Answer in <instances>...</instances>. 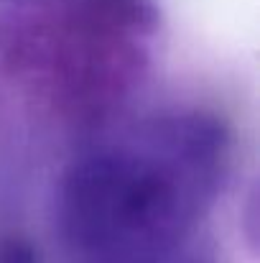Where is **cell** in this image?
<instances>
[{"mask_svg":"<svg viewBox=\"0 0 260 263\" xmlns=\"http://www.w3.org/2000/svg\"><path fill=\"white\" fill-rule=\"evenodd\" d=\"M232 166L227 120L202 105L146 115L74 156L54 217L72 263H219L212 210Z\"/></svg>","mask_w":260,"mask_h":263,"instance_id":"1","label":"cell"},{"mask_svg":"<svg viewBox=\"0 0 260 263\" xmlns=\"http://www.w3.org/2000/svg\"><path fill=\"white\" fill-rule=\"evenodd\" d=\"M0 263H41V258L28 238L8 233L0 235Z\"/></svg>","mask_w":260,"mask_h":263,"instance_id":"2","label":"cell"}]
</instances>
